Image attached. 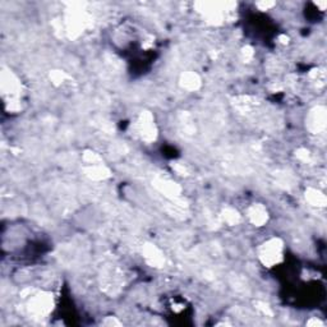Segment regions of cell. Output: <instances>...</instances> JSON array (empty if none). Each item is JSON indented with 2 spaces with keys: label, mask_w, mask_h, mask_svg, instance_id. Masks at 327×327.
I'll use <instances>...</instances> for the list:
<instances>
[{
  "label": "cell",
  "mask_w": 327,
  "mask_h": 327,
  "mask_svg": "<svg viewBox=\"0 0 327 327\" xmlns=\"http://www.w3.org/2000/svg\"><path fill=\"white\" fill-rule=\"evenodd\" d=\"M282 249H284V243L281 239H270L259 249V259L267 267L276 266L282 261Z\"/></svg>",
  "instance_id": "cell-1"
},
{
  "label": "cell",
  "mask_w": 327,
  "mask_h": 327,
  "mask_svg": "<svg viewBox=\"0 0 327 327\" xmlns=\"http://www.w3.org/2000/svg\"><path fill=\"white\" fill-rule=\"evenodd\" d=\"M31 297V295H30ZM54 299L49 293H37L30 298L27 303V310L35 317H45L53 311Z\"/></svg>",
  "instance_id": "cell-2"
},
{
  "label": "cell",
  "mask_w": 327,
  "mask_h": 327,
  "mask_svg": "<svg viewBox=\"0 0 327 327\" xmlns=\"http://www.w3.org/2000/svg\"><path fill=\"white\" fill-rule=\"evenodd\" d=\"M327 123V112L326 107L322 105L313 107L310 112V115L307 118V128L311 133L320 135L326 129Z\"/></svg>",
  "instance_id": "cell-3"
},
{
  "label": "cell",
  "mask_w": 327,
  "mask_h": 327,
  "mask_svg": "<svg viewBox=\"0 0 327 327\" xmlns=\"http://www.w3.org/2000/svg\"><path fill=\"white\" fill-rule=\"evenodd\" d=\"M138 132H140L142 140L146 142H152L158 137V129H156L155 122H154V117L151 113L145 112L141 114L140 119H138Z\"/></svg>",
  "instance_id": "cell-4"
},
{
  "label": "cell",
  "mask_w": 327,
  "mask_h": 327,
  "mask_svg": "<svg viewBox=\"0 0 327 327\" xmlns=\"http://www.w3.org/2000/svg\"><path fill=\"white\" fill-rule=\"evenodd\" d=\"M143 257H145L146 262L152 267H163L165 264L163 252L154 244H146L143 247Z\"/></svg>",
  "instance_id": "cell-5"
},
{
  "label": "cell",
  "mask_w": 327,
  "mask_h": 327,
  "mask_svg": "<svg viewBox=\"0 0 327 327\" xmlns=\"http://www.w3.org/2000/svg\"><path fill=\"white\" fill-rule=\"evenodd\" d=\"M248 217L249 220H251V223L256 226L265 225V224L267 223V220H269V215H267L266 207L259 205V203L249 207Z\"/></svg>",
  "instance_id": "cell-6"
},
{
  "label": "cell",
  "mask_w": 327,
  "mask_h": 327,
  "mask_svg": "<svg viewBox=\"0 0 327 327\" xmlns=\"http://www.w3.org/2000/svg\"><path fill=\"white\" fill-rule=\"evenodd\" d=\"M155 187L158 188L163 194L169 198H178L180 195V192H182V188H180L177 183L171 182V180H156Z\"/></svg>",
  "instance_id": "cell-7"
},
{
  "label": "cell",
  "mask_w": 327,
  "mask_h": 327,
  "mask_svg": "<svg viewBox=\"0 0 327 327\" xmlns=\"http://www.w3.org/2000/svg\"><path fill=\"white\" fill-rule=\"evenodd\" d=\"M180 86L187 91H197L201 87V78L194 72H185L180 76Z\"/></svg>",
  "instance_id": "cell-8"
},
{
  "label": "cell",
  "mask_w": 327,
  "mask_h": 327,
  "mask_svg": "<svg viewBox=\"0 0 327 327\" xmlns=\"http://www.w3.org/2000/svg\"><path fill=\"white\" fill-rule=\"evenodd\" d=\"M306 200L313 207H325L327 205V198L326 195L321 192L320 189H316V188H308L306 190Z\"/></svg>",
  "instance_id": "cell-9"
},
{
  "label": "cell",
  "mask_w": 327,
  "mask_h": 327,
  "mask_svg": "<svg viewBox=\"0 0 327 327\" xmlns=\"http://www.w3.org/2000/svg\"><path fill=\"white\" fill-rule=\"evenodd\" d=\"M86 175L94 180H102L110 177V170L101 164L89 165L86 169Z\"/></svg>",
  "instance_id": "cell-10"
},
{
  "label": "cell",
  "mask_w": 327,
  "mask_h": 327,
  "mask_svg": "<svg viewBox=\"0 0 327 327\" xmlns=\"http://www.w3.org/2000/svg\"><path fill=\"white\" fill-rule=\"evenodd\" d=\"M223 219L226 224H229V225H236V224L241 221V215H239L236 210L228 207L223 211Z\"/></svg>",
  "instance_id": "cell-11"
},
{
  "label": "cell",
  "mask_w": 327,
  "mask_h": 327,
  "mask_svg": "<svg viewBox=\"0 0 327 327\" xmlns=\"http://www.w3.org/2000/svg\"><path fill=\"white\" fill-rule=\"evenodd\" d=\"M310 78L317 87H323L326 84V72L325 69H313L310 73Z\"/></svg>",
  "instance_id": "cell-12"
},
{
  "label": "cell",
  "mask_w": 327,
  "mask_h": 327,
  "mask_svg": "<svg viewBox=\"0 0 327 327\" xmlns=\"http://www.w3.org/2000/svg\"><path fill=\"white\" fill-rule=\"evenodd\" d=\"M295 156H297V159H299L300 161H303V163H308V161L311 160V154L307 148H299V150L295 152Z\"/></svg>",
  "instance_id": "cell-13"
},
{
  "label": "cell",
  "mask_w": 327,
  "mask_h": 327,
  "mask_svg": "<svg viewBox=\"0 0 327 327\" xmlns=\"http://www.w3.org/2000/svg\"><path fill=\"white\" fill-rule=\"evenodd\" d=\"M242 58H243V60L246 61L251 60V59L253 58V49L249 48V46H246V48L242 50Z\"/></svg>",
  "instance_id": "cell-14"
},
{
  "label": "cell",
  "mask_w": 327,
  "mask_h": 327,
  "mask_svg": "<svg viewBox=\"0 0 327 327\" xmlns=\"http://www.w3.org/2000/svg\"><path fill=\"white\" fill-rule=\"evenodd\" d=\"M306 325L310 326V327H322V326H325V323H323L322 321L320 320V318L311 317L310 320H308L307 322H306Z\"/></svg>",
  "instance_id": "cell-15"
},
{
  "label": "cell",
  "mask_w": 327,
  "mask_h": 327,
  "mask_svg": "<svg viewBox=\"0 0 327 327\" xmlns=\"http://www.w3.org/2000/svg\"><path fill=\"white\" fill-rule=\"evenodd\" d=\"M257 310L261 311L264 315H267V316H271L272 315V311L270 310V307L267 304H265V303H257Z\"/></svg>",
  "instance_id": "cell-16"
},
{
  "label": "cell",
  "mask_w": 327,
  "mask_h": 327,
  "mask_svg": "<svg viewBox=\"0 0 327 327\" xmlns=\"http://www.w3.org/2000/svg\"><path fill=\"white\" fill-rule=\"evenodd\" d=\"M102 325H106V326H120V325H122V323H120L119 321L115 320V318L107 317V320L104 321V322H102Z\"/></svg>",
  "instance_id": "cell-17"
}]
</instances>
